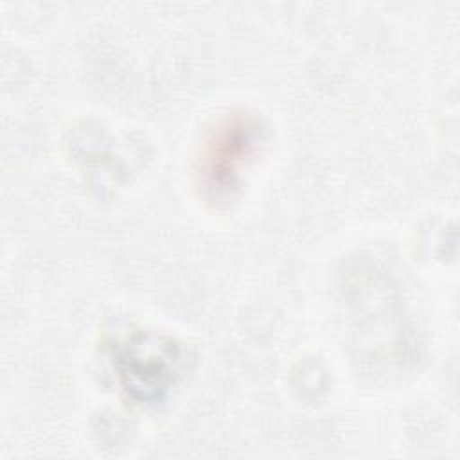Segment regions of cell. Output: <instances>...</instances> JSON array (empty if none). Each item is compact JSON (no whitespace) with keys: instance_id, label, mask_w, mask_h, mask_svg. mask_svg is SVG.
I'll return each mask as SVG.
<instances>
[{"instance_id":"cell-1","label":"cell","mask_w":460,"mask_h":460,"mask_svg":"<svg viewBox=\"0 0 460 460\" xmlns=\"http://www.w3.org/2000/svg\"><path fill=\"white\" fill-rule=\"evenodd\" d=\"M257 144H261V129L253 119L237 117L223 124L203 153L199 172L203 187L216 198L226 196L257 151Z\"/></svg>"}]
</instances>
